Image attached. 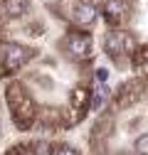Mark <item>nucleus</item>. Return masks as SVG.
Returning <instances> with one entry per match:
<instances>
[{
	"mask_svg": "<svg viewBox=\"0 0 148 155\" xmlns=\"http://www.w3.org/2000/svg\"><path fill=\"white\" fill-rule=\"evenodd\" d=\"M91 49H94L91 35H86V32H72V35H67V52H69L72 59H77V62L89 59Z\"/></svg>",
	"mask_w": 148,
	"mask_h": 155,
	"instance_id": "obj_1",
	"label": "nucleus"
},
{
	"mask_svg": "<svg viewBox=\"0 0 148 155\" xmlns=\"http://www.w3.org/2000/svg\"><path fill=\"white\" fill-rule=\"evenodd\" d=\"M96 15H99V8L94 3H89V0H77L74 8H72V17L79 25H91L96 20Z\"/></svg>",
	"mask_w": 148,
	"mask_h": 155,
	"instance_id": "obj_2",
	"label": "nucleus"
},
{
	"mask_svg": "<svg viewBox=\"0 0 148 155\" xmlns=\"http://www.w3.org/2000/svg\"><path fill=\"white\" fill-rule=\"evenodd\" d=\"M104 52L109 57H114V59H119L123 52V32H116V30H109L104 35Z\"/></svg>",
	"mask_w": 148,
	"mask_h": 155,
	"instance_id": "obj_3",
	"label": "nucleus"
},
{
	"mask_svg": "<svg viewBox=\"0 0 148 155\" xmlns=\"http://www.w3.org/2000/svg\"><path fill=\"white\" fill-rule=\"evenodd\" d=\"M30 10V0H0V15L17 20Z\"/></svg>",
	"mask_w": 148,
	"mask_h": 155,
	"instance_id": "obj_4",
	"label": "nucleus"
},
{
	"mask_svg": "<svg viewBox=\"0 0 148 155\" xmlns=\"http://www.w3.org/2000/svg\"><path fill=\"white\" fill-rule=\"evenodd\" d=\"M133 150L138 155H148V133H141L138 138L133 140Z\"/></svg>",
	"mask_w": 148,
	"mask_h": 155,
	"instance_id": "obj_5",
	"label": "nucleus"
},
{
	"mask_svg": "<svg viewBox=\"0 0 148 155\" xmlns=\"http://www.w3.org/2000/svg\"><path fill=\"white\" fill-rule=\"evenodd\" d=\"M52 155H79L72 145H54L52 148Z\"/></svg>",
	"mask_w": 148,
	"mask_h": 155,
	"instance_id": "obj_6",
	"label": "nucleus"
},
{
	"mask_svg": "<svg viewBox=\"0 0 148 155\" xmlns=\"http://www.w3.org/2000/svg\"><path fill=\"white\" fill-rule=\"evenodd\" d=\"M94 76H96V81H99V84H106V79H109V69H96Z\"/></svg>",
	"mask_w": 148,
	"mask_h": 155,
	"instance_id": "obj_7",
	"label": "nucleus"
},
{
	"mask_svg": "<svg viewBox=\"0 0 148 155\" xmlns=\"http://www.w3.org/2000/svg\"><path fill=\"white\" fill-rule=\"evenodd\" d=\"M119 155H131V153H119Z\"/></svg>",
	"mask_w": 148,
	"mask_h": 155,
	"instance_id": "obj_8",
	"label": "nucleus"
}]
</instances>
